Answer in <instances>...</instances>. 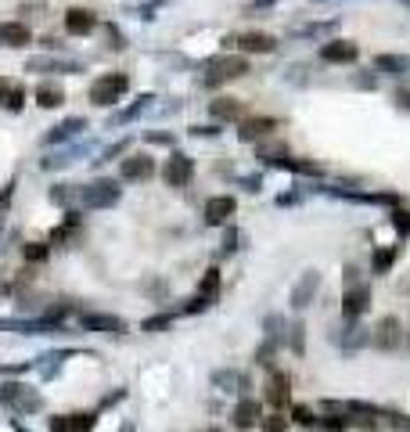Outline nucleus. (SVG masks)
<instances>
[{
  "mask_svg": "<svg viewBox=\"0 0 410 432\" xmlns=\"http://www.w3.org/2000/svg\"><path fill=\"white\" fill-rule=\"evenodd\" d=\"M205 69H209V76H205L209 87L231 83V80H241V76L252 72V69H248V54H216V58H209Z\"/></svg>",
  "mask_w": 410,
  "mask_h": 432,
  "instance_id": "f257e3e1",
  "label": "nucleus"
},
{
  "mask_svg": "<svg viewBox=\"0 0 410 432\" xmlns=\"http://www.w3.org/2000/svg\"><path fill=\"white\" fill-rule=\"evenodd\" d=\"M130 90V76L126 72H105L98 83L90 87V105H98V108H112L122 101V94Z\"/></svg>",
  "mask_w": 410,
  "mask_h": 432,
  "instance_id": "f03ea898",
  "label": "nucleus"
},
{
  "mask_svg": "<svg viewBox=\"0 0 410 432\" xmlns=\"http://www.w3.org/2000/svg\"><path fill=\"white\" fill-rule=\"evenodd\" d=\"M0 404L11 407L15 414H33V411H40V396H37V389H29L22 382H4L0 386Z\"/></svg>",
  "mask_w": 410,
  "mask_h": 432,
  "instance_id": "7ed1b4c3",
  "label": "nucleus"
},
{
  "mask_svg": "<svg viewBox=\"0 0 410 432\" xmlns=\"http://www.w3.org/2000/svg\"><path fill=\"white\" fill-rule=\"evenodd\" d=\"M119 198H122V191L115 180H94V184L79 188V202L87 209H112V205H119Z\"/></svg>",
  "mask_w": 410,
  "mask_h": 432,
  "instance_id": "20e7f679",
  "label": "nucleus"
},
{
  "mask_svg": "<svg viewBox=\"0 0 410 432\" xmlns=\"http://www.w3.org/2000/svg\"><path fill=\"white\" fill-rule=\"evenodd\" d=\"M331 338H335V346H338L342 353H357L360 346H367L371 335H367V328L360 324V317H345V324H342Z\"/></svg>",
  "mask_w": 410,
  "mask_h": 432,
  "instance_id": "39448f33",
  "label": "nucleus"
},
{
  "mask_svg": "<svg viewBox=\"0 0 410 432\" xmlns=\"http://www.w3.org/2000/svg\"><path fill=\"white\" fill-rule=\"evenodd\" d=\"M195 177V163L184 155V151H173V155L166 159L162 166V180L169 184V188H187V180Z\"/></svg>",
  "mask_w": 410,
  "mask_h": 432,
  "instance_id": "423d86ee",
  "label": "nucleus"
},
{
  "mask_svg": "<svg viewBox=\"0 0 410 432\" xmlns=\"http://www.w3.org/2000/svg\"><path fill=\"white\" fill-rule=\"evenodd\" d=\"M241 54H274L277 51V37L263 33V29H248V33H241L238 40H231Z\"/></svg>",
  "mask_w": 410,
  "mask_h": 432,
  "instance_id": "0eeeda50",
  "label": "nucleus"
},
{
  "mask_svg": "<svg viewBox=\"0 0 410 432\" xmlns=\"http://www.w3.org/2000/svg\"><path fill=\"white\" fill-rule=\"evenodd\" d=\"M83 130H87V119L83 115H72V119H61L58 127H51L47 134H44V144L47 148H54V144H65V141H76V137H83Z\"/></svg>",
  "mask_w": 410,
  "mask_h": 432,
  "instance_id": "6e6552de",
  "label": "nucleus"
},
{
  "mask_svg": "<svg viewBox=\"0 0 410 432\" xmlns=\"http://www.w3.org/2000/svg\"><path fill=\"white\" fill-rule=\"evenodd\" d=\"M367 310H371V288L367 285H345L342 317H364Z\"/></svg>",
  "mask_w": 410,
  "mask_h": 432,
  "instance_id": "1a4fd4ad",
  "label": "nucleus"
},
{
  "mask_svg": "<svg viewBox=\"0 0 410 432\" xmlns=\"http://www.w3.org/2000/svg\"><path fill=\"white\" fill-rule=\"evenodd\" d=\"M234 212H238V202H234L231 195H216V198H209L205 209H202V216H205L209 227H224Z\"/></svg>",
  "mask_w": 410,
  "mask_h": 432,
  "instance_id": "9d476101",
  "label": "nucleus"
},
{
  "mask_svg": "<svg viewBox=\"0 0 410 432\" xmlns=\"http://www.w3.org/2000/svg\"><path fill=\"white\" fill-rule=\"evenodd\" d=\"M25 72H37V76H44V72H83V65L79 61H65V58H44V54H37V58H29L25 61Z\"/></svg>",
  "mask_w": 410,
  "mask_h": 432,
  "instance_id": "9b49d317",
  "label": "nucleus"
},
{
  "mask_svg": "<svg viewBox=\"0 0 410 432\" xmlns=\"http://www.w3.org/2000/svg\"><path fill=\"white\" fill-rule=\"evenodd\" d=\"M321 58L331 61V65H353L360 58V47L353 40H328V44H321Z\"/></svg>",
  "mask_w": 410,
  "mask_h": 432,
  "instance_id": "f8f14e48",
  "label": "nucleus"
},
{
  "mask_svg": "<svg viewBox=\"0 0 410 432\" xmlns=\"http://www.w3.org/2000/svg\"><path fill=\"white\" fill-rule=\"evenodd\" d=\"M65 29L72 37H90V33H98V15L90 8H69L65 11Z\"/></svg>",
  "mask_w": 410,
  "mask_h": 432,
  "instance_id": "ddd939ff",
  "label": "nucleus"
},
{
  "mask_svg": "<svg viewBox=\"0 0 410 432\" xmlns=\"http://www.w3.org/2000/svg\"><path fill=\"white\" fill-rule=\"evenodd\" d=\"M209 115L216 122H238V119H245V101L241 98H212Z\"/></svg>",
  "mask_w": 410,
  "mask_h": 432,
  "instance_id": "4468645a",
  "label": "nucleus"
},
{
  "mask_svg": "<svg viewBox=\"0 0 410 432\" xmlns=\"http://www.w3.org/2000/svg\"><path fill=\"white\" fill-rule=\"evenodd\" d=\"M317 288H321V274H317V270H306L299 281H295V288H292V306H295V310L309 306L313 296H317Z\"/></svg>",
  "mask_w": 410,
  "mask_h": 432,
  "instance_id": "2eb2a0df",
  "label": "nucleus"
},
{
  "mask_svg": "<svg viewBox=\"0 0 410 432\" xmlns=\"http://www.w3.org/2000/svg\"><path fill=\"white\" fill-rule=\"evenodd\" d=\"M122 177L126 180H134V184H141V180H151L155 177V159L151 155H126L122 159Z\"/></svg>",
  "mask_w": 410,
  "mask_h": 432,
  "instance_id": "dca6fc26",
  "label": "nucleus"
},
{
  "mask_svg": "<svg viewBox=\"0 0 410 432\" xmlns=\"http://www.w3.org/2000/svg\"><path fill=\"white\" fill-rule=\"evenodd\" d=\"M90 151V144L83 141V144H76V148H65V151H54V155H47V159H40V170H47V173H54V170H65V166H72V163H79L83 155Z\"/></svg>",
  "mask_w": 410,
  "mask_h": 432,
  "instance_id": "f3484780",
  "label": "nucleus"
},
{
  "mask_svg": "<svg viewBox=\"0 0 410 432\" xmlns=\"http://www.w3.org/2000/svg\"><path fill=\"white\" fill-rule=\"evenodd\" d=\"M277 130V119H270V115H260V119H241V130H238V137L241 141H260V137H267V134H274Z\"/></svg>",
  "mask_w": 410,
  "mask_h": 432,
  "instance_id": "a211bd4d",
  "label": "nucleus"
},
{
  "mask_svg": "<svg viewBox=\"0 0 410 432\" xmlns=\"http://www.w3.org/2000/svg\"><path fill=\"white\" fill-rule=\"evenodd\" d=\"M371 343H374L378 350H392V346H399V321H396V317L378 321V328H374V335H371Z\"/></svg>",
  "mask_w": 410,
  "mask_h": 432,
  "instance_id": "6ab92c4d",
  "label": "nucleus"
},
{
  "mask_svg": "<svg viewBox=\"0 0 410 432\" xmlns=\"http://www.w3.org/2000/svg\"><path fill=\"white\" fill-rule=\"evenodd\" d=\"M212 386L219 393H245L248 389V379L241 371H234V367H219V371H212Z\"/></svg>",
  "mask_w": 410,
  "mask_h": 432,
  "instance_id": "aec40b11",
  "label": "nucleus"
},
{
  "mask_svg": "<svg viewBox=\"0 0 410 432\" xmlns=\"http://www.w3.org/2000/svg\"><path fill=\"white\" fill-rule=\"evenodd\" d=\"M374 69L385 72V76L403 80V76H410V58H406V54H378V58H374Z\"/></svg>",
  "mask_w": 410,
  "mask_h": 432,
  "instance_id": "412c9836",
  "label": "nucleus"
},
{
  "mask_svg": "<svg viewBox=\"0 0 410 432\" xmlns=\"http://www.w3.org/2000/svg\"><path fill=\"white\" fill-rule=\"evenodd\" d=\"M288 396H292V393H288V379L274 371V375L267 379V400H270V407H274V411L288 407Z\"/></svg>",
  "mask_w": 410,
  "mask_h": 432,
  "instance_id": "4be33fe9",
  "label": "nucleus"
},
{
  "mask_svg": "<svg viewBox=\"0 0 410 432\" xmlns=\"http://www.w3.org/2000/svg\"><path fill=\"white\" fill-rule=\"evenodd\" d=\"M83 328L87 331H112V335H122L126 324L112 314H83Z\"/></svg>",
  "mask_w": 410,
  "mask_h": 432,
  "instance_id": "5701e85b",
  "label": "nucleus"
},
{
  "mask_svg": "<svg viewBox=\"0 0 410 432\" xmlns=\"http://www.w3.org/2000/svg\"><path fill=\"white\" fill-rule=\"evenodd\" d=\"M151 101H155V94H141L134 105H126L122 112H115L112 115V127H126V122H134V119H141L148 108H151Z\"/></svg>",
  "mask_w": 410,
  "mask_h": 432,
  "instance_id": "b1692460",
  "label": "nucleus"
},
{
  "mask_svg": "<svg viewBox=\"0 0 410 432\" xmlns=\"http://www.w3.org/2000/svg\"><path fill=\"white\" fill-rule=\"evenodd\" d=\"M29 29L22 22H0V47H25Z\"/></svg>",
  "mask_w": 410,
  "mask_h": 432,
  "instance_id": "393cba45",
  "label": "nucleus"
},
{
  "mask_svg": "<svg viewBox=\"0 0 410 432\" xmlns=\"http://www.w3.org/2000/svg\"><path fill=\"white\" fill-rule=\"evenodd\" d=\"M61 101H65V90H61L58 83H40L37 87V105L40 108H58Z\"/></svg>",
  "mask_w": 410,
  "mask_h": 432,
  "instance_id": "a878e982",
  "label": "nucleus"
},
{
  "mask_svg": "<svg viewBox=\"0 0 410 432\" xmlns=\"http://www.w3.org/2000/svg\"><path fill=\"white\" fill-rule=\"evenodd\" d=\"M234 425H238V428L260 425V404H256V400H245V404L234 407Z\"/></svg>",
  "mask_w": 410,
  "mask_h": 432,
  "instance_id": "bb28decb",
  "label": "nucleus"
},
{
  "mask_svg": "<svg viewBox=\"0 0 410 432\" xmlns=\"http://www.w3.org/2000/svg\"><path fill=\"white\" fill-rule=\"evenodd\" d=\"M335 25H338V22H317V25H299V29H292V37H295V40H317V37H331V33H335Z\"/></svg>",
  "mask_w": 410,
  "mask_h": 432,
  "instance_id": "cd10ccee",
  "label": "nucleus"
},
{
  "mask_svg": "<svg viewBox=\"0 0 410 432\" xmlns=\"http://www.w3.org/2000/svg\"><path fill=\"white\" fill-rule=\"evenodd\" d=\"M65 357H69V353H61V350L40 357V375H44V379H54V375L61 371V360H65Z\"/></svg>",
  "mask_w": 410,
  "mask_h": 432,
  "instance_id": "c85d7f7f",
  "label": "nucleus"
},
{
  "mask_svg": "<svg viewBox=\"0 0 410 432\" xmlns=\"http://www.w3.org/2000/svg\"><path fill=\"white\" fill-rule=\"evenodd\" d=\"M216 292H219V270H216V267H209V270H205V277H202V285H198V296L216 299Z\"/></svg>",
  "mask_w": 410,
  "mask_h": 432,
  "instance_id": "c756f323",
  "label": "nucleus"
},
{
  "mask_svg": "<svg viewBox=\"0 0 410 432\" xmlns=\"http://www.w3.org/2000/svg\"><path fill=\"white\" fill-rule=\"evenodd\" d=\"M396 256H399V249H378L374 253V263H371L374 274H389V267L396 263Z\"/></svg>",
  "mask_w": 410,
  "mask_h": 432,
  "instance_id": "7c9ffc66",
  "label": "nucleus"
},
{
  "mask_svg": "<svg viewBox=\"0 0 410 432\" xmlns=\"http://www.w3.org/2000/svg\"><path fill=\"white\" fill-rule=\"evenodd\" d=\"M76 198H79V188H69V184H58V188L51 191V202H58V205H69Z\"/></svg>",
  "mask_w": 410,
  "mask_h": 432,
  "instance_id": "2f4dec72",
  "label": "nucleus"
},
{
  "mask_svg": "<svg viewBox=\"0 0 410 432\" xmlns=\"http://www.w3.org/2000/svg\"><path fill=\"white\" fill-rule=\"evenodd\" d=\"M288 346H292V353H302L306 350V328L302 324H292L288 328Z\"/></svg>",
  "mask_w": 410,
  "mask_h": 432,
  "instance_id": "473e14b6",
  "label": "nucleus"
},
{
  "mask_svg": "<svg viewBox=\"0 0 410 432\" xmlns=\"http://www.w3.org/2000/svg\"><path fill=\"white\" fill-rule=\"evenodd\" d=\"M267 338H274V343H281V338H285V317H281V314L267 317Z\"/></svg>",
  "mask_w": 410,
  "mask_h": 432,
  "instance_id": "72a5a7b5",
  "label": "nucleus"
},
{
  "mask_svg": "<svg viewBox=\"0 0 410 432\" xmlns=\"http://www.w3.org/2000/svg\"><path fill=\"white\" fill-rule=\"evenodd\" d=\"M126 148H130V144H126V141H115V144H108V148L101 151V155H98V159H94V163H98V166H105V163H112L115 155H122V151H126Z\"/></svg>",
  "mask_w": 410,
  "mask_h": 432,
  "instance_id": "f704fd0d",
  "label": "nucleus"
},
{
  "mask_svg": "<svg viewBox=\"0 0 410 432\" xmlns=\"http://www.w3.org/2000/svg\"><path fill=\"white\" fill-rule=\"evenodd\" d=\"M22 105H25V90H22V87H11V90H8V98H4V108L22 112Z\"/></svg>",
  "mask_w": 410,
  "mask_h": 432,
  "instance_id": "c9c22d12",
  "label": "nucleus"
},
{
  "mask_svg": "<svg viewBox=\"0 0 410 432\" xmlns=\"http://www.w3.org/2000/svg\"><path fill=\"white\" fill-rule=\"evenodd\" d=\"M69 432H90L94 428V414H76V418H65Z\"/></svg>",
  "mask_w": 410,
  "mask_h": 432,
  "instance_id": "e433bc0d",
  "label": "nucleus"
},
{
  "mask_svg": "<svg viewBox=\"0 0 410 432\" xmlns=\"http://www.w3.org/2000/svg\"><path fill=\"white\" fill-rule=\"evenodd\" d=\"M47 253H51V249H47V245H40V241H29V245H25V260H29V263L47 260Z\"/></svg>",
  "mask_w": 410,
  "mask_h": 432,
  "instance_id": "4c0bfd02",
  "label": "nucleus"
},
{
  "mask_svg": "<svg viewBox=\"0 0 410 432\" xmlns=\"http://www.w3.org/2000/svg\"><path fill=\"white\" fill-rule=\"evenodd\" d=\"M169 321H173L169 314H159V317H148V321H144V331H166V328H169Z\"/></svg>",
  "mask_w": 410,
  "mask_h": 432,
  "instance_id": "58836bf2",
  "label": "nucleus"
},
{
  "mask_svg": "<svg viewBox=\"0 0 410 432\" xmlns=\"http://www.w3.org/2000/svg\"><path fill=\"white\" fill-rule=\"evenodd\" d=\"M392 224H396L399 234H410V212H406V209H396V212H392Z\"/></svg>",
  "mask_w": 410,
  "mask_h": 432,
  "instance_id": "ea45409f",
  "label": "nucleus"
},
{
  "mask_svg": "<svg viewBox=\"0 0 410 432\" xmlns=\"http://www.w3.org/2000/svg\"><path fill=\"white\" fill-rule=\"evenodd\" d=\"M238 241H241V231H238V227H227V234H224V253H238Z\"/></svg>",
  "mask_w": 410,
  "mask_h": 432,
  "instance_id": "a19ab883",
  "label": "nucleus"
},
{
  "mask_svg": "<svg viewBox=\"0 0 410 432\" xmlns=\"http://www.w3.org/2000/svg\"><path fill=\"white\" fill-rule=\"evenodd\" d=\"M263 428H267V432H285V428H288V418H281V414L274 411V414L263 421Z\"/></svg>",
  "mask_w": 410,
  "mask_h": 432,
  "instance_id": "79ce46f5",
  "label": "nucleus"
},
{
  "mask_svg": "<svg viewBox=\"0 0 410 432\" xmlns=\"http://www.w3.org/2000/svg\"><path fill=\"white\" fill-rule=\"evenodd\" d=\"M321 428H324V432H345V421H342L338 414H331V418L321 421Z\"/></svg>",
  "mask_w": 410,
  "mask_h": 432,
  "instance_id": "37998d69",
  "label": "nucleus"
},
{
  "mask_svg": "<svg viewBox=\"0 0 410 432\" xmlns=\"http://www.w3.org/2000/svg\"><path fill=\"white\" fill-rule=\"evenodd\" d=\"M292 418H295L299 425H313V421H317V418H313V411H309V407H295V411H292Z\"/></svg>",
  "mask_w": 410,
  "mask_h": 432,
  "instance_id": "c03bdc74",
  "label": "nucleus"
},
{
  "mask_svg": "<svg viewBox=\"0 0 410 432\" xmlns=\"http://www.w3.org/2000/svg\"><path fill=\"white\" fill-rule=\"evenodd\" d=\"M353 87H364V90H374V87H378V76H360V72H357V76H353Z\"/></svg>",
  "mask_w": 410,
  "mask_h": 432,
  "instance_id": "a18cd8bd",
  "label": "nucleus"
},
{
  "mask_svg": "<svg viewBox=\"0 0 410 432\" xmlns=\"http://www.w3.org/2000/svg\"><path fill=\"white\" fill-rule=\"evenodd\" d=\"M195 137H219V127H191Z\"/></svg>",
  "mask_w": 410,
  "mask_h": 432,
  "instance_id": "49530a36",
  "label": "nucleus"
},
{
  "mask_svg": "<svg viewBox=\"0 0 410 432\" xmlns=\"http://www.w3.org/2000/svg\"><path fill=\"white\" fill-rule=\"evenodd\" d=\"M148 144H173L169 134H148Z\"/></svg>",
  "mask_w": 410,
  "mask_h": 432,
  "instance_id": "de8ad7c7",
  "label": "nucleus"
},
{
  "mask_svg": "<svg viewBox=\"0 0 410 432\" xmlns=\"http://www.w3.org/2000/svg\"><path fill=\"white\" fill-rule=\"evenodd\" d=\"M396 101H399V108L410 112V90H396Z\"/></svg>",
  "mask_w": 410,
  "mask_h": 432,
  "instance_id": "09e8293b",
  "label": "nucleus"
},
{
  "mask_svg": "<svg viewBox=\"0 0 410 432\" xmlns=\"http://www.w3.org/2000/svg\"><path fill=\"white\" fill-rule=\"evenodd\" d=\"M241 184H245V191H260V177H245Z\"/></svg>",
  "mask_w": 410,
  "mask_h": 432,
  "instance_id": "8fccbe9b",
  "label": "nucleus"
},
{
  "mask_svg": "<svg viewBox=\"0 0 410 432\" xmlns=\"http://www.w3.org/2000/svg\"><path fill=\"white\" fill-rule=\"evenodd\" d=\"M51 432H69V425H65V418H54V421H51Z\"/></svg>",
  "mask_w": 410,
  "mask_h": 432,
  "instance_id": "3c124183",
  "label": "nucleus"
},
{
  "mask_svg": "<svg viewBox=\"0 0 410 432\" xmlns=\"http://www.w3.org/2000/svg\"><path fill=\"white\" fill-rule=\"evenodd\" d=\"M8 90H11V83H8V80H0V105H4V98H8Z\"/></svg>",
  "mask_w": 410,
  "mask_h": 432,
  "instance_id": "603ef678",
  "label": "nucleus"
},
{
  "mask_svg": "<svg viewBox=\"0 0 410 432\" xmlns=\"http://www.w3.org/2000/svg\"><path fill=\"white\" fill-rule=\"evenodd\" d=\"M396 425H399V428H403V432H410V421H396Z\"/></svg>",
  "mask_w": 410,
  "mask_h": 432,
  "instance_id": "864d4df0",
  "label": "nucleus"
},
{
  "mask_svg": "<svg viewBox=\"0 0 410 432\" xmlns=\"http://www.w3.org/2000/svg\"><path fill=\"white\" fill-rule=\"evenodd\" d=\"M399 4H403V8H410V0H399Z\"/></svg>",
  "mask_w": 410,
  "mask_h": 432,
  "instance_id": "5fc2aeb1",
  "label": "nucleus"
},
{
  "mask_svg": "<svg viewBox=\"0 0 410 432\" xmlns=\"http://www.w3.org/2000/svg\"><path fill=\"white\" fill-rule=\"evenodd\" d=\"M202 432H216V428H202Z\"/></svg>",
  "mask_w": 410,
  "mask_h": 432,
  "instance_id": "6e6d98bb",
  "label": "nucleus"
}]
</instances>
